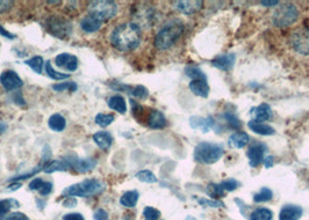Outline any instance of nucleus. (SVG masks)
<instances>
[{"label": "nucleus", "instance_id": "nucleus-1", "mask_svg": "<svg viewBox=\"0 0 309 220\" xmlns=\"http://www.w3.org/2000/svg\"><path fill=\"white\" fill-rule=\"evenodd\" d=\"M111 43L119 51L131 52L141 43L142 34L134 22H126L118 26L111 34Z\"/></svg>", "mask_w": 309, "mask_h": 220}, {"label": "nucleus", "instance_id": "nucleus-2", "mask_svg": "<svg viewBox=\"0 0 309 220\" xmlns=\"http://www.w3.org/2000/svg\"><path fill=\"white\" fill-rule=\"evenodd\" d=\"M184 33V24L180 20H171L165 23L154 37V47L158 50H167L173 47Z\"/></svg>", "mask_w": 309, "mask_h": 220}, {"label": "nucleus", "instance_id": "nucleus-3", "mask_svg": "<svg viewBox=\"0 0 309 220\" xmlns=\"http://www.w3.org/2000/svg\"><path fill=\"white\" fill-rule=\"evenodd\" d=\"M106 184L101 180L89 179L75 183L63 190V196L68 197H91L104 193Z\"/></svg>", "mask_w": 309, "mask_h": 220}, {"label": "nucleus", "instance_id": "nucleus-4", "mask_svg": "<svg viewBox=\"0 0 309 220\" xmlns=\"http://www.w3.org/2000/svg\"><path fill=\"white\" fill-rule=\"evenodd\" d=\"M223 153L222 145L202 142L194 148V160L202 165H213L222 158Z\"/></svg>", "mask_w": 309, "mask_h": 220}, {"label": "nucleus", "instance_id": "nucleus-5", "mask_svg": "<svg viewBox=\"0 0 309 220\" xmlns=\"http://www.w3.org/2000/svg\"><path fill=\"white\" fill-rule=\"evenodd\" d=\"M117 13L118 5L111 0H97L89 3V15L96 17L101 22L114 17Z\"/></svg>", "mask_w": 309, "mask_h": 220}, {"label": "nucleus", "instance_id": "nucleus-6", "mask_svg": "<svg viewBox=\"0 0 309 220\" xmlns=\"http://www.w3.org/2000/svg\"><path fill=\"white\" fill-rule=\"evenodd\" d=\"M299 17V9L294 3H284L273 13L272 21L276 27L285 28L293 24Z\"/></svg>", "mask_w": 309, "mask_h": 220}, {"label": "nucleus", "instance_id": "nucleus-7", "mask_svg": "<svg viewBox=\"0 0 309 220\" xmlns=\"http://www.w3.org/2000/svg\"><path fill=\"white\" fill-rule=\"evenodd\" d=\"M45 28L47 30L54 36L62 38H68L70 35L72 34V24L69 20L64 19V17L51 15L45 20Z\"/></svg>", "mask_w": 309, "mask_h": 220}, {"label": "nucleus", "instance_id": "nucleus-8", "mask_svg": "<svg viewBox=\"0 0 309 220\" xmlns=\"http://www.w3.org/2000/svg\"><path fill=\"white\" fill-rule=\"evenodd\" d=\"M134 23L141 28H150L156 22V10L152 6H140L133 14Z\"/></svg>", "mask_w": 309, "mask_h": 220}, {"label": "nucleus", "instance_id": "nucleus-9", "mask_svg": "<svg viewBox=\"0 0 309 220\" xmlns=\"http://www.w3.org/2000/svg\"><path fill=\"white\" fill-rule=\"evenodd\" d=\"M290 43L297 52L301 55H309V28H301L291 35Z\"/></svg>", "mask_w": 309, "mask_h": 220}, {"label": "nucleus", "instance_id": "nucleus-10", "mask_svg": "<svg viewBox=\"0 0 309 220\" xmlns=\"http://www.w3.org/2000/svg\"><path fill=\"white\" fill-rule=\"evenodd\" d=\"M0 83L7 92H13V90L19 89L22 87L23 81L21 80L20 75L13 70H6L0 74Z\"/></svg>", "mask_w": 309, "mask_h": 220}, {"label": "nucleus", "instance_id": "nucleus-11", "mask_svg": "<svg viewBox=\"0 0 309 220\" xmlns=\"http://www.w3.org/2000/svg\"><path fill=\"white\" fill-rule=\"evenodd\" d=\"M174 8H177L179 12L191 15V14L198 13L202 8L203 2L201 0H179V1L172 2Z\"/></svg>", "mask_w": 309, "mask_h": 220}, {"label": "nucleus", "instance_id": "nucleus-12", "mask_svg": "<svg viewBox=\"0 0 309 220\" xmlns=\"http://www.w3.org/2000/svg\"><path fill=\"white\" fill-rule=\"evenodd\" d=\"M249 114L254 118L252 121L257 122V123H264V122L271 121L273 117L271 107H270L268 103H262L259 104L258 107L251 108Z\"/></svg>", "mask_w": 309, "mask_h": 220}, {"label": "nucleus", "instance_id": "nucleus-13", "mask_svg": "<svg viewBox=\"0 0 309 220\" xmlns=\"http://www.w3.org/2000/svg\"><path fill=\"white\" fill-rule=\"evenodd\" d=\"M55 64L58 66V68L64 69L69 72H75L77 69H78L79 62L78 58L76 57L75 55L71 54H59L58 56H56L55 58Z\"/></svg>", "mask_w": 309, "mask_h": 220}, {"label": "nucleus", "instance_id": "nucleus-14", "mask_svg": "<svg viewBox=\"0 0 309 220\" xmlns=\"http://www.w3.org/2000/svg\"><path fill=\"white\" fill-rule=\"evenodd\" d=\"M268 147L264 144H256L251 146L247 151V156L249 158V163L251 167H258L264 161V155Z\"/></svg>", "mask_w": 309, "mask_h": 220}, {"label": "nucleus", "instance_id": "nucleus-15", "mask_svg": "<svg viewBox=\"0 0 309 220\" xmlns=\"http://www.w3.org/2000/svg\"><path fill=\"white\" fill-rule=\"evenodd\" d=\"M189 125L194 130H200L203 134L209 132L215 125V121L213 117H199V116H192L189 118Z\"/></svg>", "mask_w": 309, "mask_h": 220}, {"label": "nucleus", "instance_id": "nucleus-16", "mask_svg": "<svg viewBox=\"0 0 309 220\" xmlns=\"http://www.w3.org/2000/svg\"><path fill=\"white\" fill-rule=\"evenodd\" d=\"M235 59H236V56H235V54H233V52H230V54L220 55L213 59L212 65L214 68L222 70V71H230V70L234 68Z\"/></svg>", "mask_w": 309, "mask_h": 220}, {"label": "nucleus", "instance_id": "nucleus-17", "mask_svg": "<svg viewBox=\"0 0 309 220\" xmlns=\"http://www.w3.org/2000/svg\"><path fill=\"white\" fill-rule=\"evenodd\" d=\"M301 217H303V209L293 204L283 207L279 214V220H299Z\"/></svg>", "mask_w": 309, "mask_h": 220}, {"label": "nucleus", "instance_id": "nucleus-18", "mask_svg": "<svg viewBox=\"0 0 309 220\" xmlns=\"http://www.w3.org/2000/svg\"><path fill=\"white\" fill-rule=\"evenodd\" d=\"M189 90L196 96L200 97H206L209 95V86L207 82V79H198V80H192L189 82Z\"/></svg>", "mask_w": 309, "mask_h": 220}, {"label": "nucleus", "instance_id": "nucleus-19", "mask_svg": "<svg viewBox=\"0 0 309 220\" xmlns=\"http://www.w3.org/2000/svg\"><path fill=\"white\" fill-rule=\"evenodd\" d=\"M147 123H148V127L152 129H163L167 125V121L163 113H160L159 110L154 109L150 111Z\"/></svg>", "mask_w": 309, "mask_h": 220}, {"label": "nucleus", "instance_id": "nucleus-20", "mask_svg": "<svg viewBox=\"0 0 309 220\" xmlns=\"http://www.w3.org/2000/svg\"><path fill=\"white\" fill-rule=\"evenodd\" d=\"M71 168L69 163L65 161L64 159L62 160H52V161H48L43 167V172L45 174H51L55 172H68Z\"/></svg>", "mask_w": 309, "mask_h": 220}, {"label": "nucleus", "instance_id": "nucleus-21", "mask_svg": "<svg viewBox=\"0 0 309 220\" xmlns=\"http://www.w3.org/2000/svg\"><path fill=\"white\" fill-rule=\"evenodd\" d=\"M28 187H29L30 190L38 191V193H40V195H42V196H47V195L51 193L52 188H54L51 182L43 181L42 179H34L33 181H31V182H29V186Z\"/></svg>", "mask_w": 309, "mask_h": 220}, {"label": "nucleus", "instance_id": "nucleus-22", "mask_svg": "<svg viewBox=\"0 0 309 220\" xmlns=\"http://www.w3.org/2000/svg\"><path fill=\"white\" fill-rule=\"evenodd\" d=\"M97 166V160L93 158H85V159H78L75 160L72 163V168L77 170L78 173H86L92 170L94 167Z\"/></svg>", "mask_w": 309, "mask_h": 220}, {"label": "nucleus", "instance_id": "nucleus-23", "mask_svg": "<svg viewBox=\"0 0 309 220\" xmlns=\"http://www.w3.org/2000/svg\"><path fill=\"white\" fill-rule=\"evenodd\" d=\"M101 26H103V22L91 15H86L80 21V28H82L85 33H96V31L100 29Z\"/></svg>", "mask_w": 309, "mask_h": 220}, {"label": "nucleus", "instance_id": "nucleus-24", "mask_svg": "<svg viewBox=\"0 0 309 220\" xmlns=\"http://www.w3.org/2000/svg\"><path fill=\"white\" fill-rule=\"evenodd\" d=\"M93 141L101 149H108L112 146V143H113V137H112L110 132L99 131L93 135Z\"/></svg>", "mask_w": 309, "mask_h": 220}, {"label": "nucleus", "instance_id": "nucleus-25", "mask_svg": "<svg viewBox=\"0 0 309 220\" xmlns=\"http://www.w3.org/2000/svg\"><path fill=\"white\" fill-rule=\"evenodd\" d=\"M249 142H250V137H249L248 134H245V132H237V134L230 136L228 144H229L231 147L243 148L245 145L249 144Z\"/></svg>", "mask_w": 309, "mask_h": 220}, {"label": "nucleus", "instance_id": "nucleus-26", "mask_svg": "<svg viewBox=\"0 0 309 220\" xmlns=\"http://www.w3.org/2000/svg\"><path fill=\"white\" fill-rule=\"evenodd\" d=\"M108 107L111 108L112 110H115L117 113L124 115L127 113V103H126V100L124 96L120 95H115L110 97L108 100Z\"/></svg>", "mask_w": 309, "mask_h": 220}, {"label": "nucleus", "instance_id": "nucleus-27", "mask_svg": "<svg viewBox=\"0 0 309 220\" xmlns=\"http://www.w3.org/2000/svg\"><path fill=\"white\" fill-rule=\"evenodd\" d=\"M48 127L50 128V130L55 131V132L64 131V129L66 128L65 118L63 117L61 114L51 115L48 121Z\"/></svg>", "mask_w": 309, "mask_h": 220}, {"label": "nucleus", "instance_id": "nucleus-28", "mask_svg": "<svg viewBox=\"0 0 309 220\" xmlns=\"http://www.w3.org/2000/svg\"><path fill=\"white\" fill-rule=\"evenodd\" d=\"M248 127L250 128L251 131H254L255 134L262 135V136H271L275 134V129L270 125H266L264 123H257V122L250 121L248 123Z\"/></svg>", "mask_w": 309, "mask_h": 220}, {"label": "nucleus", "instance_id": "nucleus-29", "mask_svg": "<svg viewBox=\"0 0 309 220\" xmlns=\"http://www.w3.org/2000/svg\"><path fill=\"white\" fill-rule=\"evenodd\" d=\"M139 198H140L139 191L136 190L127 191V193H125L121 196L120 204L124 205L125 208H135L136 204H138Z\"/></svg>", "mask_w": 309, "mask_h": 220}, {"label": "nucleus", "instance_id": "nucleus-30", "mask_svg": "<svg viewBox=\"0 0 309 220\" xmlns=\"http://www.w3.org/2000/svg\"><path fill=\"white\" fill-rule=\"evenodd\" d=\"M24 64L29 66V68L33 70L35 73H37V74H41L42 70H43L44 61H43V58L41 57V56H34V57H31L30 59H27V61H24Z\"/></svg>", "mask_w": 309, "mask_h": 220}, {"label": "nucleus", "instance_id": "nucleus-31", "mask_svg": "<svg viewBox=\"0 0 309 220\" xmlns=\"http://www.w3.org/2000/svg\"><path fill=\"white\" fill-rule=\"evenodd\" d=\"M20 204L19 202L15 200H1L0 201V218L5 217V216L8 214L9 210H12L13 208H19Z\"/></svg>", "mask_w": 309, "mask_h": 220}, {"label": "nucleus", "instance_id": "nucleus-32", "mask_svg": "<svg viewBox=\"0 0 309 220\" xmlns=\"http://www.w3.org/2000/svg\"><path fill=\"white\" fill-rule=\"evenodd\" d=\"M45 73H47L49 78H51L52 80H64V79H69L70 74L68 73H62L58 71H55L51 66V62L48 61L45 63Z\"/></svg>", "mask_w": 309, "mask_h": 220}, {"label": "nucleus", "instance_id": "nucleus-33", "mask_svg": "<svg viewBox=\"0 0 309 220\" xmlns=\"http://www.w3.org/2000/svg\"><path fill=\"white\" fill-rule=\"evenodd\" d=\"M272 218L273 214L266 208H259L250 216V220H272Z\"/></svg>", "mask_w": 309, "mask_h": 220}, {"label": "nucleus", "instance_id": "nucleus-34", "mask_svg": "<svg viewBox=\"0 0 309 220\" xmlns=\"http://www.w3.org/2000/svg\"><path fill=\"white\" fill-rule=\"evenodd\" d=\"M207 194H208L213 200H219V198L223 197L224 195H226V191L220 187V184L209 183L208 188H207Z\"/></svg>", "mask_w": 309, "mask_h": 220}, {"label": "nucleus", "instance_id": "nucleus-35", "mask_svg": "<svg viewBox=\"0 0 309 220\" xmlns=\"http://www.w3.org/2000/svg\"><path fill=\"white\" fill-rule=\"evenodd\" d=\"M51 88L56 90V92H64V90H71V92H76L78 89V85L73 81H64V82H59L55 83V85L51 86Z\"/></svg>", "mask_w": 309, "mask_h": 220}, {"label": "nucleus", "instance_id": "nucleus-36", "mask_svg": "<svg viewBox=\"0 0 309 220\" xmlns=\"http://www.w3.org/2000/svg\"><path fill=\"white\" fill-rule=\"evenodd\" d=\"M272 197H273L272 190L269 189V188H263L259 193L255 194L254 201L256 202V203H263V202L271 201Z\"/></svg>", "mask_w": 309, "mask_h": 220}, {"label": "nucleus", "instance_id": "nucleus-37", "mask_svg": "<svg viewBox=\"0 0 309 220\" xmlns=\"http://www.w3.org/2000/svg\"><path fill=\"white\" fill-rule=\"evenodd\" d=\"M185 73H186V75L189 76V78L193 80L207 79L205 73H203L199 68H196V66H187V68L185 69Z\"/></svg>", "mask_w": 309, "mask_h": 220}, {"label": "nucleus", "instance_id": "nucleus-38", "mask_svg": "<svg viewBox=\"0 0 309 220\" xmlns=\"http://www.w3.org/2000/svg\"><path fill=\"white\" fill-rule=\"evenodd\" d=\"M115 117L112 114H98L96 116V123L101 128H106L114 122Z\"/></svg>", "mask_w": 309, "mask_h": 220}, {"label": "nucleus", "instance_id": "nucleus-39", "mask_svg": "<svg viewBox=\"0 0 309 220\" xmlns=\"http://www.w3.org/2000/svg\"><path fill=\"white\" fill-rule=\"evenodd\" d=\"M136 179H139L141 182L145 183H154L157 182V177L152 170H141L136 174Z\"/></svg>", "mask_w": 309, "mask_h": 220}, {"label": "nucleus", "instance_id": "nucleus-40", "mask_svg": "<svg viewBox=\"0 0 309 220\" xmlns=\"http://www.w3.org/2000/svg\"><path fill=\"white\" fill-rule=\"evenodd\" d=\"M128 94L133 97H136V99H146V97H148L149 92L145 86L139 85L135 87H131V90H129Z\"/></svg>", "mask_w": 309, "mask_h": 220}, {"label": "nucleus", "instance_id": "nucleus-41", "mask_svg": "<svg viewBox=\"0 0 309 220\" xmlns=\"http://www.w3.org/2000/svg\"><path fill=\"white\" fill-rule=\"evenodd\" d=\"M143 217H145V220H158L160 217V212L154 208L147 207L143 210Z\"/></svg>", "mask_w": 309, "mask_h": 220}, {"label": "nucleus", "instance_id": "nucleus-42", "mask_svg": "<svg viewBox=\"0 0 309 220\" xmlns=\"http://www.w3.org/2000/svg\"><path fill=\"white\" fill-rule=\"evenodd\" d=\"M198 203L202 207H209V208H224L223 202L219 200H206V198H198Z\"/></svg>", "mask_w": 309, "mask_h": 220}, {"label": "nucleus", "instance_id": "nucleus-43", "mask_svg": "<svg viewBox=\"0 0 309 220\" xmlns=\"http://www.w3.org/2000/svg\"><path fill=\"white\" fill-rule=\"evenodd\" d=\"M220 187L222 188L224 191H234L235 189H237L240 187V183L237 182L236 180L229 179V180H224L220 183Z\"/></svg>", "mask_w": 309, "mask_h": 220}, {"label": "nucleus", "instance_id": "nucleus-44", "mask_svg": "<svg viewBox=\"0 0 309 220\" xmlns=\"http://www.w3.org/2000/svg\"><path fill=\"white\" fill-rule=\"evenodd\" d=\"M223 117H224V120H226V122L228 124L230 125V128H236V129H238L241 127V122H240V120H238V118L235 116L234 114H230V113H226L223 115Z\"/></svg>", "mask_w": 309, "mask_h": 220}, {"label": "nucleus", "instance_id": "nucleus-45", "mask_svg": "<svg viewBox=\"0 0 309 220\" xmlns=\"http://www.w3.org/2000/svg\"><path fill=\"white\" fill-rule=\"evenodd\" d=\"M0 220H30L22 212H13V214L6 215L5 217H1Z\"/></svg>", "mask_w": 309, "mask_h": 220}, {"label": "nucleus", "instance_id": "nucleus-46", "mask_svg": "<svg viewBox=\"0 0 309 220\" xmlns=\"http://www.w3.org/2000/svg\"><path fill=\"white\" fill-rule=\"evenodd\" d=\"M93 218L94 220H108L110 217H108V214L104 209H98V210L94 212Z\"/></svg>", "mask_w": 309, "mask_h": 220}, {"label": "nucleus", "instance_id": "nucleus-47", "mask_svg": "<svg viewBox=\"0 0 309 220\" xmlns=\"http://www.w3.org/2000/svg\"><path fill=\"white\" fill-rule=\"evenodd\" d=\"M13 6V1H8V0H0V14L5 13L9 10Z\"/></svg>", "mask_w": 309, "mask_h": 220}, {"label": "nucleus", "instance_id": "nucleus-48", "mask_svg": "<svg viewBox=\"0 0 309 220\" xmlns=\"http://www.w3.org/2000/svg\"><path fill=\"white\" fill-rule=\"evenodd\" d=\"M63 220H85V218H84L83 215L73 212V214H68L63 216Z\"/></svg>", "mask_w": 309, "mask_h": 220}, {"label": "nucleus", "instance_id": "nucleus-49", "mask_svg": "<svg viewBox=\"0 0 309 220\" xmlns=\"http://www.w3.org/2000/svg\"><path fill=\"white\" fill-rule=\"evenodd\" d=\"M12 97L14 99L13 100L14 103L17 104V106H24V104H26V101L23 100V96H22V94H21V92L15 93Z\"/></svg>", "mask_w": 309, "mask_h": 220}, {"label": "nucleus", "instance_id": "nucleus-50", "mask_svg": "<svg viewBox=\"0 0 309 220\" xmlns=\"http://www.w3.org/2000/svg\"><path fill=\"white\" fill-rule=\"evenodd\" d=\"M0 35H1V36H3V37L8 38V40H14V38H16L15 35L12 34V33H9L8 30H6L5 28L1 26V24H0Z\"/></svg>", "mask_w": 309, "mask_h": 220}, {"label": "nucleus", "instance_id": "nucleus-51", "mask_svg": "<svg viewBox=\"0 0 309 220\" xmlns=\"http://www.w3.org/2000/svg\"><path fill=\"white\" fill-rule=\"evenodd\" d=\"M63 205L66 208H73L77 205V201L73 197H69L68 200H65L64 202H63Z\"/></svg>", "mask_w": 309, "mask_h": 220}, {"label": "nucleus", "instance_id": "nucleus-52", "mask_svg": "<svg viewBox=\"0 0 309 220\" xmlns=\"http://www.w3.org/2000/svg\"><path fill=\"white\" fill-rule=\"evenodd\" d=\"M264 166L266 167V168H271V167L273 166V156L272 155H269V156H266V158H264Z\"/></svg>", "mask_w": 309, "mask_h": 220}, {"label": "nucleus", "instance_id": "nucleus-53", "mask_svg": "<svg viewBox=\"0 0 309 220\" xmlns=\"http://www.w3.org/2000/svg\"><path fill=\"white\" fill-rule=\"evenodd\" d=\"M278 3H279L278 0H273V1H266V0H263V1H261V5L265 7H273L278 5Z\"/></svg>", "mask_w": 309, "mask_h": 220}, {"label": "nucleus", "instance_id": "nucleus-54", "mask_svg": "<svg viewBox=\"0 0 309 220\" xmlns=\"http://www.w3.org/2000/svg\"><path fill=\"white\" fill-rule=\"evenodd\" d=\"M21 186H22V184H21V183L12 182V184H9V186L7 187V189L10 190V191H14V190H17V189H19V188H21Z\"/></svg>", "mask_w": 309, "mask_h": 220}, {"label": "nucleus", "instance_id": "nucleus-55", "mask_svg": "<svg viewBox=\"0 0 309 220\" xmlns=\"http://www.w3.org/2000/svg\"><path fill=\"white\" fill-rule=\"evenodd\" d=\"M7 130V125L5 123H2V122H0V135L5 134Z\"/></svg>", "mask_w": 309, "mask_h": 220}, {"label": "nucleus", "instance_id": "nucleus-56", "mask_svg": "<svg viewBox=\"0 0 309 220\" xmlns=\"http://www.w3.org/2000/svg\"><path fill=\"white\" fill-rule=\"evenodd\" d=\"M186 220H196V219L193 218V217H187V218H186Z\"/></svg>", "mask_w": 309, "mask_h": 220}]
</instances>
